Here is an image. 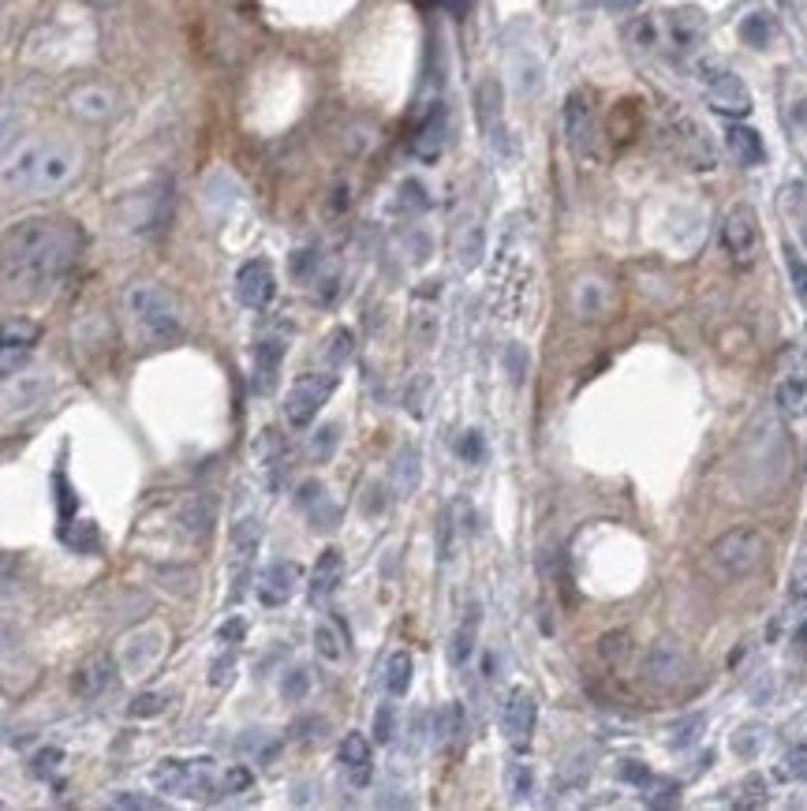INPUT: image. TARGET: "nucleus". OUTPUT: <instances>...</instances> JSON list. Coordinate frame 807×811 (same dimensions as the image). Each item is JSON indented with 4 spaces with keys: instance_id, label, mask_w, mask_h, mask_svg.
Instances as JSON below:
<instances>
[{
    "instance_id": "obj_44",
    "label": "nucleus",
    "mask_w": 807,
    "mask_h": 811,
    "mask_svg": "<svg viewBox=\"0 0 807 811\" xmlns=\"http://www.w3.org/2000/svg\"><path fill=\"white\" fill-rule=\"evenodd\" d=\"M165 707H169V696H161V692H142V696L131 699L128 714L131 718H157V714H165Z\"/></svg>"
},
{
    "instance_id": "obj_32",
    "label": "nucleus",
    "mask_w": 807,
    "mask_h": 811,
    "mask_svg": "<svg viewBox=\"0 0 807 811\" xmlns=\"http://www.w3.org/2000/svg\"><path fill=\"white\" fill-rule=\"evenodd\" d=\"M411 673H415V662H411L408 651H393L389 662H385V688H389V696H397V699L408 696Z\"/></svg>"
},
{
    "instance_id": "obj_11",
    "label": "nucleus",
    "mask_w": 807,
    "mask_h": 811,
    "mask_svg": "<svg viewBox=\"0 0 807 811\" xmlns=\"http://www.w3.org/2000/svg\"><path fill=\"white\" fill-rule=\"evenodd\" d=\"M38 337H42V329H38V322H30V318H8V322L0 326V382L27 367Z\"/></svg>"
},
{
    "instance_id": "obj_45",
    "label": "nucleus",
    "mask_w": 807,
    "mask_h": 811,
    "mask_svg": "<svg viewBox=\"0 0 807 811\" xmlns=\"http://www.w3.org/2000/svg\"><path fill=\"white\" fill-rule=\"evenodd\" d=\"M509 793L516 800H524L535 793V770L527 767V763H512L509 767Z\"/></svg>"
},
{
    "instance_id": "obj_48",
    "label": "nucleus",
    "mask_w": 807,
    "mask_h": 811,
    "mask_svg": "<svg viewBox=\"0 0 807 811\" xmlns=\"http://www.w3.org/2000/svg\"><path fill=\"white\" fill-rule=\"evenodd\" d=\"M393 737H397V707H393V703H382L378 714H374V740H378V744H389Z\"/></svg>"
},
{
    "instance_id": "obj_33",
    "label": "nucleus",
    "mask_w": 807,
    "mask_h": 811,
    "mask_svg": "<svg viewBox=\"0 0 807 811\" xmlns=\"http://www.w3.org/2000/svg\"><path fill=\"white\" fill-rule=\"evenodd\" d=\"M352 352H355V333L352 329H344V326H337L333 333L326 337V348H322V359H326V367L329 370H340L348 359H352Z\"/></svg>"
},
{
    "instance_id": "obj_35",
    "label": "nucleus",
    "mask_w": 807,
    "mask_h": 811,
    "mask_svg": "<svg viewBox=\"0 0 807 811\" xmlns=\"http://www.w3.org/2000/svg\"><path fill=\"white\" fill-rule=\"evenodd\" d=\"M778 782H807V744H796L781 755V763L774 767Z\"/></svg>"
},
{
    "instance_id": "obj_41",
    "label": "nucleus",
    "mask_w": 807,
    "mask_h": 811,
    "mask_svg": "<svg viewBox=\"0 0 807 811\" xmlns=\"http://www.w3.org/2000/svg\"><path fill=\"white\" fill-rule=\"evenodd\" d=\"M307 692H311V673H307L303 666L288 669V673L281 677V696L288 699V703H303Z\"/></svg>"
},
{
    "instance_id": "obj_18",
    "label": "nucleus",
    "mask_w": 807,
    "mask_h": 811,
    "mask_svg": "<svg viewBox=\"0 0 807 811\" xmlns=\"http://www.w3.org/2000/svg\"><path fill=\"white\" fill-rule=\"evenodd\" d=\"M340 584H344V554H340L337 546H329V550H322V557L314 561L311 580H307V598H311L314 606H322L326 598L337 595Z\"/></svg>"
},
{
    "instance_id": "obj_2",
    "label": "nucleus",
    "mask_w": 807,
    "mask_h": 811,
    "mask_svg": "<svg viewBox=\"0 0 807 811\" xmlns=\"http://www.w3.org/2000/svg\"><path fill=\"white\" fill-rule=\"evenodd\" d=\"M79 172L75 146L57 139H27L0 161V191L8 195H49Z\"/></svg>"
},
{
    "instance_id": "obj_28",
    "label": "nucleus",
    "mask_w": 807,
    "mask_h": 811,
    "mask_svg": "<svg viewBox=\"0 0 807 811\" xmlns=\"http://www.w3.org/2000/svg\"><path fill=\"white\" fill-rule=\"evenodd\" d=\"M475 643H479V606H468L460 628L453 632V643H449V662L468 666V658L475 655Z\"/></svg>"
},
{
    "instance_id": "obj_27",
    "label": "nucleus",
    "mask_w": 807,
    "mask_h": 811,
    "mask_svg": "<svg viewBox=\"0 0 807 811\" xmlns=\"http://www.w3.org/2000/svg\"><path fill=\"white\" fill-rule=\"evenodd\" d=\"M475 109H479L482 135L497 139V131H501V86H497V79H486V83H479V94H475Z\"/></svg>"
},
{
    "instance_id": "obj_1",
    "label": "nucleus",
    "mask_w": 807,
    "mask_h": 811,
    "mask_svg": "<svg viewBox=\"0 0 807 811\" xmlns=\"http://www.w3.org/2000/svg\"><path fill=\"white\" fill-rule=\"evenodd\" d=\"M83 228L68 217H23L0 232V285L8 296L38 299L75 270Z\"/></svg>"
},
{
    "instance_id": "obj_10",
    "label": "nucleus",
    "mask_w": 807,
    "mask_h": 811,
    "mask_svg": "<svg viewBox=\"0 0 807 811\" xmlns=\"http://www.w3.org/2000/svg\"><path fill=\"white\" fill-rule=\"evenodd\" d=\"M262 550V524L255 516H243L240 524L232 527V539H228V554H232V598H240L251 584V569H255V557Z\"/></svg>"
},
{
    "instance_id": "obj_56",
    "label": "nucleus",
    "mask_w": 807,
    "mask_h": 811,
    "mask_svg": "<svg viewBox=\"0 0 807 811\" xmlns=\"http://www.w3.org/2000/svg\"><path fill=\"white\" fill-rule=\"evenodd\" d=\"M243 636H247V621H240V617H232V621H225V625L217 628V640L225 643V647L243 643Z\"/></svg>"
},
{
    "instance_id": "obj_7",
    "label": "nucleus",
    "mask_w": 807,
    "mask_h": 811,
    "mask_svg": "<svg viewBox=\"0 0 807 811\" xmlns=\"http://www.w3.org/2000/svg\"><path fill=\"white\" fill-rule=\"evenodd\" d=\"M699 75L707 83V101L714 113L729 116V120H740V116L751 113V94L740 75L718 68L714 60H699Z\"/></svg>"
},
{
    "instance_id": "obj_40",
    "label": "nucleus",
    "mask_w": 807,
    "mask_h": 811,
    "mask_svg": "<svg viewBox=\"0 0 807 811\" xmlns=\"http://www.w3.org/2000/svg\"><path fill=\"white\" fill-rule=\"evenodd\" d=\"M255 453H258V460H262V468H281V460H284V438L273 427L262 430V438H258Z\"/></svg>"
},
{
    "instance_id": "obj_29",
    "label": "nucleus",
    "mask_w": 807,
    "mask_h": 811,
    "mask_svg": "<svg viewBox=\"0 0 807 811\" xmlns=\"http://www.w3.org/2000/svg\"><path fill=\"white\" fill-rule=\"evenodd\" d=\"M576 311L583 318H606L613 311V296H609V285L602 281H580L576 285Z\"/></svg>"
},
{
    "instance_id": "obj_50",
    "label": "nucleus",
    "mask_w": 807,
    "mask_h": 811,
    "mask_svg": "<svg viewBox=\"0 0 807 811\" xmlns=\"http://www.w3.org/2000/svg\"><path fill=\"white\" fill-rule=\"evenodd\" d=\"M60 763H64V752H60V748H42V752L34 755L30 770H34V778H53L60 770Z\"/></svg>"
},
{
    "instance_id": "obj_58",
    "label": "nucleus",
    "mask_w": 807,
    "mask_h": 811,
    "mask_svg": "<svg viewBox=\"0 0 807 811\" xmlns=\"http://www.w3.org/2000/svg\"><path fill=\"white\" fill-rule=\"evenodd\" d=\"M606 4L613 8V12H636L643 0H606Z\"/></svg>"
},
{
    "instance_id": "obj_43",
    "label": "nucleus",
    "mask_w": 807,
    "mask_h": 811,
    "mask_svg": "<svg viewBox=\"0 0 807 811\" xmlns=\"http://www.w3.org/2000/svg\"><path fill=\"white\" fill-rule=\"evenodd\" d=\"M53 490H57L53 498H57V509H60V527H68L71 524V513H75V490H71L64 468L53 475Z\"/></svg>"
},
{
    "instance_id": "obj_6",
    "label": "nucleus",
    "mask_w": 807,
    "mask_h": 811,
    "mask_svg": "<svg viewBox=\"0 0 807 811\" xmlns=\"http://www.w3.org/2000/svg\"><path fill=\"white\" fill-rule=\"evenodd\" d=\"M333 389H337V370H314V374L296 378L288 397H284V419L296 430L311 427L314 415L322 412V404L333 397Z\"/></svg>"
},
{
    "instance_id": "obj_13",
    "label": "nucleus",
    "mask_w": 807,
    "mask_h": 811,
    "mask_svg": "<svg viewBox=\"0 0 807 811\" xmlns=\"http://www.w3.org/2000/svg\"><path fill=\"white\" fill-rule=\"evenodd\" d=\"M535 722H538V699L531 688H512L505 707H501V733L512 748H527L535 737Z\"/></svg>"
},
{
    "instance_id": "obj_12",
    "label": "nucleus",
    "mask_w": 807,
    "mask_h": 811,
    "mask_svg": "<svg viewBox=\"0 0 807 811\" xmlns=\"http://www.w3.org/2000/svg\"><path fill=\"white\" fill-rule=\"evenodd\" d=\"M722 247L733 262H751L759 247V214L751 202H737L722 221Z\"/></svg>"
},
{
    "instance_id": "obj_16",
    "label": "nucleus",
    "mask_w": 807,
    "mask_h": 811,
    "mask_svg": "<svg viewBox=\"0 0 807 811\" xmlns=\"http://www.w3.org/2000/svg\"><path fill=\"white\" fill-rule=\"evenodd\" d=\"M296 505L307 513L314 531H333L340 527V505L329 498V490L318 479H307V483L296 490Z\"/></svg>"
},
{
    "instance_id": "obj_19",
    "label": "nucleus",
    "mask_w": 807,
    "mask_h": 811,
    "mask_svg": "<svg viewBox=\"0 0 807 811\" xmlns=\"http://www.w3.org/2000/svg\"><path fill=\"white\" fill-rule=\"evenodd\" d=\"M445 139H449V116H445V105H434V109L423 116V124H419V131H415V139H411V154L430 165V161H438L441 157Z\"/></svg>"
},
{
    "instance_id": "obj_21",
    "label": "nucleus",
    "mask_w": 807,
    "mask_h": 811,
    "mask_svg": "<svg viewBox=\"0 0 807 811\" xmlns=\"http://www.w3.org/2000/svg\"><path fill=\"white\" fill-rule=\"evenodd\" d=\"M340 767H344V774H348V782H352L355 789H363V785L370 782V774H374V752H370V740L363 737V733H348V737L340 740Z\"/></svg>"
},
{
    "instance_id": "obj_55",
    "label": "nucleus",
    "mask_w": 807,
    "mask_h": 811,
    "mask_svg": "<svg viewBox=\"0 0 807 811\" xmlns=\"http://www.w3.org/2000/svg\"><path fill=\"white\" fill-rule=\"evenodd\" d=\"M109 804H113V808H150V811L165 808L161 800L142 797V793H113V800H109Z\"/></svg>"
},
{
    "instance_id": "obj_53",
    "label": "nucleus",
    "mask_w": 807,
    "mask_h": 811,
    "mask_svg": "<svg viewBox=\"0 0 807 811\" xmlns=\"http://www.w3.org/2000/svg\"><path fill=\"white\" fill-rule=\"evenodd\" d=\"M456 449H460V456H464L468 464H482V456H486V442H482L479 430H468V434L460 438V445H456Z\"/></svg>"
},
{
    "instance_id": "obj_57",
    "label": "nucleus",
    "mask_w": 807,
    "mask_h": 811,
    "mask_svg": "<svg viewBox=\"0 0 807 811\" xmlns=\"http://www.w3.org/2000/svg\"><path fill=\"white\" fill-rule=\"evenodd\" d=\"M505 363H509V370H512V378L520 382L524 378V370H527V359H524V348L520 344H512L509 352H505Z\"/></svg>"
},
{
    "instance_id": "obj_24",
    "label": "nucleus",
    "mask_w": 807,
    "mask_h": 811,
    "mask_svg": "<svg viewBox=\"0 0 807 811\" xmlns=\"http://www.w3.org/2000/svg\"><path fill=\"white\" fill-rule=\"evenodd\" d=\"M669 23V38L680 45V49H695V45L703 42V34H707V15L699 12V8H673V12L666 15Z\"/></svg>"
},
{
    "instance_id": "obj_15",
    "label": "nucleus",
    "mask_w": 807,
    "mask_h": 811,
    "mask_svg": "<svg viewBox=\"0 0 807 811\" xmlns=\"http://www.w3.org/2000/svg\"><path fill=\"white\" fill-rule=\"evenodd\" d=\"M255 595L262 606H269V610H277V606H284V602H292V595L299 591V584H303V569H299L296 561H273V565H266L262 569V576L255 580Z\"/></svg>"
},
{
    "instance_id": "obj_38",
    "label": "nucleus",
    "mask_w": 807,
    "mask_h": 811,
    "mask_svg": "<svg viewBox=\"0 0 807 811\" xmlns=\"http://www.w3.org/2000/svg\"><path fill=\"white\" fill-rule=\"evenodd\" d=\"M314 647H318V655L326 658V662H340V658H344V636H340L329 621H322V625L314 628Z\"/></svg>"
},
{
    "instance_id": "obj_54",
    "label": "nucleus",
    "mask_w": 807,
    "mask_h": 811,
    "mask_svg": "<svg viewBox=\"0 0 807 811\" xmlns=\"http://www.w3.org/2000/svg\"><path fill=\"white\" fill-rule=\"evenodd\" d=\"M789 602H793L796 610L807 613V561L793 572V584H789ZM804 613H800V617H804Z\"/></svg>"
},
{
    "instance_id": "obj_59",
    "label": "nucleus",
    "mask_w": 807,
    "mask_h": 811,
    "mask_svg": "<svg viewBox=\"0 0 807 811\" xmlns=\"http://www.w3.org/2000/svg\"><path fill=\"white\" fill-rule=\"evenodd\" d=\"M86 4H90V8H113L116 0H86Z\"/></svg>"
},
{
    "instance_id": "obj_5",
    "label": "nucleus",
    "mask_w": 807,
    "mask_h": 811,
    "mask_svg": "<svg viewBox=\"0 0 807 811\" xmlns=\"http://www.w3.org/2000/svg\"><path fill=\"white\" fill-rule=\"evenodd\" d=\"M154 785L161 793H176V797H210L217 789V767L213 759H161L154 767Z\"/></svg>"
},
{
    "instance_id": "obj_22",
    "label": "nucleus",
    "mask_w": 807,
    "mask_h": 811,
    "mask_svg": "<svg viewBox=\"0 0 807 811\" xmlns=\"http://www.w3.org/2000/svg\"><path fill=\"white\" fill-rule=\"evenodd\" d=\"M176 520H180V527H184L191 539H202V535H210L213 524H217V501H213L210 494H191V498L180 501Z\"/></svg>"
},
{
    "instance_id": "obj_46",
    "label": "nucleus",
    "mask_w": 807,
    "mask_h": 811,
    "mask_svg": "<svg viewBox=\"0 0 807 811\" xmlns=\"http://www.w3.org/2000/svg\"><path fill=\"white\" fill-rule=\"evenodd\" d=\"M251 785H255V774H251L247 767H240V763L221 774V793H228V797H240V793H247Z\"/></svg>"
},
{
    "instance_id": "obj_42",
    "label": "nucleus",
    "mask_w": 807,
    "mask_h": 811,
    "mask_svg": "<svg viewBox=\"0 0 807 811\" xmlns=\"http://www.w3.org/2000/svg\"><path fill=\"white\" fill-rule=\"evenodd\" d=\"M434 733H438L441 744L460 737V733H464V707H460V703H449V707L438 714V729H434Z\"/></svg>"
},
{
    "instance_id": "obj_31",
    "label": "nucleus",
    "mask_w": 807,
    "mask_h": 811,
    "mask_svg": "<svg viewBox=\"0 0 807 811\" xmlns=\"http://www.w3.org/2000/svg\"><path fill=\"white\" fill-rule=\"evenodd\" d=\"M419 449L415 445H404L397 453V460H393V486H397L400 494H411L415 486H419V475H423V468H419Z\"/></svg>"
},
{
    "instance_id": "obj_17",
    "label": "nucleus",
    "mask_w": 807,
    "mask_h": 811,
    "mask_svg": "<svg viewBox=\"0 0 807 811\" xmlns=\"http://www.w3.org/2000/svg\"><path fill=\"white\" fill-rule=\"evenodd\" d=\"M284 352H288V341H284L281 333H266L255 344V393H262V397L273 393V385L281 378Z\"/></svg>"
},
{
    "instance_id": "obj_8",
    "label": "nucleus",
    "mask_w": 807,
    "mask_h": 811,
    "mask_svg": "<svg viewBox=\"0 0 807 811\" xmlns=\"http://www.w3.org/2000/svg\"><path fill=\"white\" fill-rule=\"evenodd\" d=\"M639 677H643V684H647L651 692L669 696V692H677L680 684L688 681V655H684L673 640H658L651 651H647V658H643Z\"/></svg>"
},
{
    "instance_id": "obj_34",
    "label": "nucleus",
    "mask_w": 807,
    "mask_h": 811,
    "mask_svg": "<svg viewBox=\"0 0 807 811\" xmlns=\"http://www.w3.org/2000/svg\"><path fill=\"white\" fill-rule=\"evenodd\" d=\"M632 632H624V628H617V632H606L602 640H598V655H602V662H609V666H624L628 658H632Z\"/></svg>"
},
{
    "instance_id": "obj_60",
    "label": "nucleus",
    "mask_w": 807,
    "mask_h": 811,
    "mask_svg": "<svg viewBox=\"0 0 807 811\" xmlns=\"http://www.w3.org/2000/svg\"><path fill=\"white\" fill-rule=\"evenodd\" d=\"M800 236H804V243H807V221H804V225H800Z\"/></svg>"
},
{
    "instance_id": "obj_52",
    "label": "nucleus",
    "mask_w": 807,
    "mask_h": 811,
    "mask_svg": "<svg viewBox=\"0 0 807 811\" xmlns=\"http://www.w3.org/2000/svg\"><path fill=\"white\" fill-rule=\"evenodd\" d=\"M232 673H236V651L232 647H225V655L221 658H213V666H210V684H228L232 681Z\"/></svg>"
},
{
    "instance_id": "obj_4",
    "label": "nucleus",
    "mask_w": 807,
    "mask_h": 811,
    "mask_svg": "<svg viewBox=\"0 0 807 811\" xmlns=\"http://www.w3.org/2000/svg\"><path fill=\"white\" fill-rule=\"evenodd\" d=\"M128 311L135 318V329L146 344L165 348L180 337V314L176 303L169 299V292L157 285H135L128 292Z\"/></svg>"
},
{
    "instance_id": "obj_26",
    "label": "nucleus",
    "mask_w": 807,
    "mask_h": 811,
    "mask_svg": "<svg viewBox=\"0 0 807 811\" xmlns=\"http://www.w3.org/2000/svg\"><path fill=\"white\" fill-rule=\"evenodd\" d=\"M774 400H778V412L789 415V419H800V415L807 412V378L804 374H796V370H789L785 378L778 382V389H774Z\"/></svg>"
},
{
    "instance_id": "obj_37",
    "label": "nucleus",
    "mask_w": 807,
    "mask_h": 811,
    "mask_svg": "<svg viewBox=\"0 0 807 811\" xmlns=\"http://www.w3.org/2000/svg\"><path fill=\"white\" fill-rule=\"evenodd\" d=\"M785 270H789V281H793V292H796V299L804 303L807 307V258L796 251L793 243H785Z\"/></svg>"
},
{
    "instance_id": "obj_23",
    "label": "nucleus",
    "mask_w": 807,
    "mask_h": 811,
    "mask_svg": "<svg viewBox=\"0 0 807 811\" xmlns=\"http://www.w3.org/2000/svg\"><path fill=\"white\" fill-rule=\"evenodd\" d=\"M725 146H729V154L737 157L740 165H748V169H759L766 161L763 135L755 128H748V124H729V128H725Z\"/></svg>"
},
{
    "instance_id": "obj_51",
    "label": "nucleus",
    "mask_w": 807,
    "mask_h": 811,
    "mask_svg": "<svg viewBox=\"0 0 807 811\" xmlns=\"http://www.w3.org/2000/svg\"><path fill=\"white\" fill-rule=\"evenodd\" d=\"M400 206H404V210H426V206H430L426 187L419 184V180H404V184H400Z\"/></svg>"
},
{
    "instance_id": "obj_30",
    "label": "nucleus",
    "mask_w": 807,
    "mask_h": 811,
    "mask_svg": "<svg viewBox=\"0 0 807 811\" xmlns=\"http://www.w3.org/2000/svg\"><path fill=\"white\" fill-rule=\"evenodd\" d=\"M774 38H778V27H774V19L766 12H748L740 19V42L751 45V49L766 53L774 45Z\"/></svg>"
},
{
    "instance_id": "obj_47",
    "label": "nucleus",
    "mask_w": 807,
    "mask_h": 811,
    "mask_svg": "<svg viewBox=\"0 0 807 811\" xmlns=\"http://www.w3.org/2000/svg\"><path fill=\"white\" fill-rule=\"evenodd\" d=\"M621 782L624 785H636V789H651V782H654V774H651V767L643 763V759H621Z\"/></svg>"
},
{
    "instance_id": "obj_3",
    "label": "nucleus",
    "mask_w": 807,
    "mask_h": 811,
    "mask_svg": "<svg viewBox=\"0 0 807 811\" xmlns=\"http://www.w3.org/2000/svg\"><path fill=\"white\" fill-rule=\"evenodd\" d=\"M766 535L759 531V527H733V531H725L722 539L710 542L707 550V565L714 576H722V580H744V576H751V572L759 569L766 561Z\"/></svg>"
},
{
    "instance_id": "obj_49",
    "label": "nucleus",
    "mask_w": 807,
    "mask_h": 811,
    "mask_svg": "<svg viewBox=\"0 0 807 811\" xmlns=\"http://www.w3.org/2000/svg\"><path fill=\"white\" fill-rule=\"evenodd\" d=\"M288 270H292L296 281H314V273H318V251H311V247L296 251V255L288 258Z\"/></svg>"
},
{
    "instance_id": "obj_20",
    "label": "nucleus",
    "mask_w": 807,
    "mask_h": 811,
    "mask_svg": "<svg viewBox=\"0 0 807 811\" xmlns=\"http://www.w3.org/2000/svg\"><path fill=\"white\" fill-rule=\"evenodd\" d=\"M71 113L83 116V120H109L116 113V90L113 86H101V83H86L79 90H71Z\"/></svg>"
},
{
    "instance_id": "obj_39",
    "label": "nucleus",
    "mask_w": 807,
    "mask_h": 811,
    "mask_svg": "<svg viewBox=\"0 0 807 811\" xmlns=\"http://www.w3.org/2000/svg\"><path fill=\"white\" fill-rule=\"evenodd\" d=\"M763 744H766L763 726H740L737 733H733V752H737L740 759H755V755L763 752Z\"/></svg>"
},
{
    "instance_id": "obj_14",
    "label": "nucleus",
    "mask_w": 807,
    "mask_h": 811,
    "mask_svg": "<svg viewBox=\"0 0 807 811\" xmlns=\"http://www.w3.org/2000/svg\"><path fill=\"white\" fill-rule=\"evenodd\" d=\"M277 296V277L266 258H251L236 270V299L251 311H266Z\"/></svg>"
},
{
    "instance_id": "obj_36",
    "label": "nucleus",
    "mask_w": 807,
    "mask_h": 811,
    "mask_svg": "<svg viewBox=\"0 0 807 811\" xmlns=\"http://www.w3.org/2000/svg\"><path fill=\"white\" fill-rule=\"evenodd\" d=\"M337 445H340V427H337V423H326V427H318L311 434V445H307V453H311L314 464H326V460H333Z\"/></svg>"
},
{
    "instance_id": "obj_9",
    "label": "nucleus",
    "mask_w": 807,
    "mask_h": 811,
    "mask_svg": "<svg viewBox=\"0 0 807 811\" xmlns=\"http://www.w3.org/2000/svg\"><path fill=\"white\" fill-rule=\"evenodd\" d=\"M565 143L572 154L591 157L595 154V139H598V124H595V101L587 90H572L565 98Z\"/></svg>"
},
{
    "instance_id": "obj_25",
    "label": "nucleus",
    "mask_w": 807,
    "mask_h": 811,
    "mask_svg": "<svg viewBox=\"0 0 807 811\" xmlns=\"http://www.w3.org/2000/svg\"><path fill=\"white\" fill-rule=\"evenodd\" d=\"M113 681V658L109 655H94L90 662H83V666L75 669V696H101V688Z\"/></svg>"
}]
</instances>
